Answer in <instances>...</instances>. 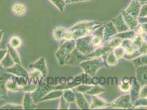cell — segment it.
I'll list each match as a JSON object with an SVG mask.
<instances>
[{
  "label": "cell",
  "instance_id": "cell-1",
  "mask_svg": "<svg viewBox=\"0 0 147 110\" xmlns=\"http://www.w3.org/2000/svg\"><path fill=\"white\" fill-rule=\"evenodd\" d=\"M104 24L96 21H81L76 23L69 30L72 33L73 40H76L91 34L93 31Z\"/></svg>",
  "mask_w": 147,
  "mask_h": 110
},
{
  "label": "cell",
  "instance_id": "cell-2",
  "mask_svg": "<svg viewBox=\"0 0 147 110\" xmlns=\"http://www.w3.org/2000/svg\"><path fill=\"white\" fill-rule=\"evenodd\" d=\"M80 67L82 68L85 73L93 77L98 70L102 67L105 66L109 69V67L103 57H97L89 58L80 64Z\"/></svg>",
  "mask_w": 147,
  "mask_h": 110
},
{
  "label": "cell",
  "instance_id": "cell-3",
  "mask_svg": "<svg viewBox=\"0 0 147 110\" xmlns=\"http://www.w3.org/2000/svg\"><path fill=\"white\" fill-rule=\"evenodd\" d=\"M76 46L75 40H67L61 43L59 49L55 53V57L61 66L64 65L67 57L71 54Z\"/></svg>",
  "mask_w": 147,
  "mask_h": 110
},
{
  "label": "cell",
  "instance_id": "cell-4",
  "mask_svg": "<svg viewBox=\"0 0 147 110\" xmlns=\"http://www.w3.org/2000/svg\"><path fill=\"white\" fill-rule=\"evenodd\" d=\"M92 34L80 37L75 40V48L85 55H90L97 49L92 42Z\"/></svg>",
  "mask_w": 147,
  "mask_h": 110
},
{
  "label": "cell",
  "instance_id": "cell-5",
  "mask_svg": "<svg viewBox=\"0 0 147 110\" xmlns=\"http://www.w3.org/2000/svg\"><path fill=\"white\" fill-rule=\"evenodd\" d=\"M55 86H51L49 84L41 81L38 84L36 90L30 92L31 96L36 103H39V101L46 95L55 90Z\"/></svg>",
  "mask_w": 147,
  "mask_h": 110
},
{
  "label": "cell",
  "instance_id": "cell-6",
  "mask_svg": "<svg viewBox=\"0 0 147 110\" xmlns=\"http://www.w3.org/2000/svg\"><path fill=\"white\" fill-rule=\"evenodd\" d=\"M13 75L12 74L7 72L6 69L0 64V100H6L7 99L6 83L8 79Z\"/></svg>",
  "mask_w": 147,
  "mask_h": 110
},
{
  "label": "cell",
  "instance_id": "cell-7",
  "mask_svg": "<svg viewBox=\"0 0 147 110\" xmlns=\"http://www.w3.org/2000/svg\"><path fill=\"white\" fill-rule=\"evenodd\" d=\"M89 58L87 55H84L75 48L71 54L67 57L65 62L64 65L67 66H79L82 62L84 61Z\"/></svg>",
  "mask_w": 147,
  "mask_h": 110
},
{
  "label": "cell",
  "instance_id": "cell-8",
  "mask_svg": "<svg viewBox=\"0 0 147 110\" xmlns=\"http://www.w3.org/2000/svg\"><path fill=\"white\" fill-rule=\"evenodd\" d=\"M132 104L131 100L130 95H123L117 98L113 101L110 106L111 108H122L125 109H129L132 108Z\"/></svg>",
  "mask_w": 147,
  "mask_h": 110
},
{
  "label": "cell",
  "instance_id": "cell-9",
  "mask_svg": "<svg viewBox=\"0 0 147 110\" xmlns=\"http://www.w3.org/2000/svg\"><path fill=\"white\" fill-rule=\"evenodd\" d=\"M53 35L57 41H61V40H64L65 41L73 40L72 33L69 29L61 26H57L54 29Z\"/></svg>",
  "mask_w": 147,
  "mask_h": 110
},
{
  "label": "cell",
  "instance_id": "cell-10",
  "mask_svg": "<svg viewBox=\"0 0 147 110\" xmlns=\"http://www.w3.org/2000/svg\"><path fill=\"white\" fill-rule=\"evenodd\" d=\"M113 49L107 43V41L103 43L97 49L94 51L90 55H87L89 58H93L97 57H103L106 60V57L110 51H113Z\"/></svg>",
  "mask_w": 147,
  "mask_h": 110
},
{
  "label": "cell",
  "instance_id": "cell-11",
  "mask_svg": "<svg viewBox=\"0 0 147 110\" xmlns=\"http://www.w3.org/2000/svg\"><path fill=\"white\" fill-rule=\"evenodd\" d=\"M131 81V89L130 96L132 105L135 101L140 98V92L141 89V86L136 79V77H131L129 78Z\"/></svg>",
  "mask_w": 147,
  "mask_h": 110
},
{
  "label": "cell",
  "instance_id": "cell-12",
  "mask_svg": "<svg viewBox=\"0 0 147 110\" xmlns=\"http://www.w3.org/2000/svg\"><path fill=\"white\" fill-rule=\"evenodd\" d=\"M136 78L141 86L147 85V65L136 68Z\"/></svg>",
  "mask_w": 147,
  "mask_h": 110
},
{
  "label": "cell",
  "instance_id": "cell-13",
  "mask_svg": "<svg viewBox=\"0 0 147 110\" xmlns=\"http://www.w3.org/2000/svg\"><path fill=\"white\" fill-rule=\"evenodd\" d=\"M7 72L12 74L13 75H16L17 77H24L28 79H29V73L26 70H25L20 64H15L11 67L8 68L6 69Z\"/></svg>",
  "mask_w": 147,
  "mask_h": 110
},
{
  "label": "cell",
  "instance_id": "cell-14",
  "mask_svg": "<svg viewBox=\"0 0 147 110\" xmlns=\"http://www.w3.org/2000/svg\"><path fill=\"white\" fill-rule=\"evenodd\" d=\"M141 7L142 4L141 3L132 0L128 7L124 11L132 16L134 18L137 19L140 12Z\"/></svg>",
  "mask_w": 147,
  "mask_h": 110
},
{
  "label": "cell",
  "instance_id": "cell-15",
  "mask_svg": "<svg viewBox=\"0 0 147 110\" xmlns=\"http://www.w3.org/2000/svg\"><path fill=\"white\" fill-rule=\"evenodd\" d=\"M111 22L116 28L117 33L130 30L123 18V15L121 13L117 16L116 18L113 19L111 20Z\"/></svg>",
  "mask_w": 147,
  "mask_h": 110
},
{
  "label": "cell",
  "instance_id": "cell-16",
  "mask_svg": "<svg viewBox=\"0 0 147 110\" xmlns=\"http://www.w3.org/2000/svg\"><path fill=\"white\" fill-rule=\"evenodd\" d=\"M103 26V43H105L117 34V31L111 22L104 24Z\"/></svg>",
  "mask_w": 147,
  "mask_h": 110
},
{
  "label": "cell",
  "instance_id": "cell-17",
  "mask_svg": "<svg viewBox=\"0 0 147 110\" xmlns=\"http://www.w3.org/2000/svg\"><path fill=\"white\" fill-rule=\"evenodd\" d=\"M29 67L40 71L43 76H45L47 73V67L44 57L40 58L36 62L30 65Z\"/></svg>",
  "mask_w": 147,
  "mask_h": 110
},
{
  "label": "cell",
  "instance_id": "cell-18",
  "mask_svg": "<svg viewBox=\"0 0 147 110\" xmlns=\"http://www.w3.org/2000/svg\"><path fill=\"white\" fill-rule=\"evenodd\" d=\"M121 13L122 14L123 18L124 19L126 24L129 26V29L135 30L139 25V23L137 19L134 18L127 13L124 10L121 11Z\"/></svg>",
  "mask_w": 147,
  "mask_h": 110
},
{
  "label": "cell",
  "instance_id": "cell-19",
  "mask_svg": "<svg viewBox=\"0 0 147 110\" xmlns=\"http://www.w3.org/2000/svg\"><path fill=\"white\" fill-rule=\"evenodd\" d=\"M76 103L77 104L79 109L82 110H86L90 109V104L88 103L84 94L80 92H75Z\"/></svg>",
  "mask_w": 147,
  "mask_h": 110
},
{
  "label": "cell",
  "instance_id": "cell-20",
  "mask_svg": "<svg viewBox=\"0 0 147 110\" xmlns=\"http://www.w3.org/2000/svg\"><path fill=\"white\" fill-rule=\"evenodd\" d=\"M36 104V103L34 101V100L31 96L30 92H25L23 102V109H35L37 107V106Z\"/></svg>",
  "mask_w": 147,
  "mask_h": 110
},
{
  "label": "cell",
  "instance_id": "cell-21",
  "mask_svg": "<svg viewBox=\"0 0 147 110\" xmlns=\"http://www.w3.org/2000/svg\"><path fill=\"white\" fill-rule=\"evenodd\" d=\"M147 54V43L145 41L140 48L136 50L132 55H125L123 58L127 60H131L141 55Z\"/></svg>",
  "mask_w": 147,
  "mask_h": 110
},
{
  "label": "cell",
  "instance_id": "cell-22",
  "mask_svg": "<svg viewBox=\"0 0 147 110\" xmlns=\"http://www.w3.org/2000/svg\"><path fill=\"white\" fill-rule=\"evenodd\" d=\"M91 104L90 105V109L94 108H102L109 107L110 104H108L106 101H105L102 98H99L97 95H92Z\"/></svg>",
  "mask_w": 147,
  "mask_h": 110
},
{
  "label": "cell",
  "instance_id": "cell-23",
  "mask_svg": "<svg viewBox=\"0 0 147 110\" xmlns=\"http://www.w3.org/2000/svg\"><path fill=\"white\" fill-rule=\"evenodd\" d=\"M12 11L16 15L22 17L24 16L26 12V7L22 2H16L13 4Z\"/></svg>",
  "mask_w": 147,
  "mask_h": 110
},
{
  "label": "cell",
  "instance_id": "cell-24",
  "mask_svg": "<svg viewBox=\"0 0 147 110\" xmlns=\"http://www.w3.org/2000/svg\"><path fill=\"white\" fill-rule=\"evenodd\" d=\"M6 88L7 90L11 92H20L22 89V87L19 86L15 78V75H13L12 77L9 78L6 83Z\"/></svg>",
  "mask_w": 147,
  "mask_h": 110
},
{
  "label": "cell",
  "instance_id": "cell-25",
  "mask_svg": "<svg viewBox=\"0 0 147 110\" xmlns=\"http://www.w3.org/2000/svg\"><path fill=\"white\" fill-rule=\"evenodd\" d=\"M64 90H53L52 91L49 92L47 95H46L44 97L42 98L39 102H41L43 101L49 100H55L58 98H61L63 95Z\"/></svg>",
  "mask_w": 147,
  "mask_h": 110
},
{
  "label": "cell",
  "instance_id": "cell-26",
  "mask_svg": "<svg viewBox=\"0 0 147 110\" xmlns=\"http://www.w3.org/2000/svg\"><path fill=\"white\" fill-rule=\"evenodd\" d=\"M137 35L135 30H129V31H123L121 33H117L115 35H114V37H118L122 40L124 39H129L132 40Z\"/></svg>",
  "mask_w": 147,
  "mask_h": 110
},
{
  "label": "cell",
  "instance_id": "cell-27",
  "mask_svg": "<svg viewBox=\"0 0 147 110\" xmlns=\"http://www.w3.org/2000/svg\"><path fill=\"white\" fill-rule=\"evenodd\" d=\"M43 77L42 74L37 70L29 73V80H30L31 81H32L30 82L34 83L36 84H38L42 81V79Z\"/></svg>",
  "mask_w": 147,
  "mask_h": 110
},
{
  "label": "cell",
  "instance_id": "cell-28",
  "mask_svg": "<svg viewBox=\"0 0 147 110\" xmlns=\"http://www.w3.org/2000/svg\"><path fill=\"white\" fill-rule=\"evenodd\" d=\"M0 64L1 65V66L5 68V69H7L8 68L11 67L12 66H14L16 64L14 61L13 60L12 58L11 57L8 51H7L6 55H5V57L0 62Z\"/></svg>",
  "mask_w": 147,
  "mask_h": 110
},
{
  "label": "cell",
  "instance_id": "cell-29",
  "mask_svg": "<svg viewBox=\"0 0 147 110\" xmlns=\"http://www.w3.org/2000/svg\"><path fill=\"white\" fill-rule=\"evenodd\" d=\"M130 61L134 64L135 68L141 66L147 65V54L141 55Z\"/></svg>",
  "mask_w": 147,
  "mask_h": 110
},
{
  "label": "cell",
  "instance_id": "cell-30",
  "mask_svg": "<svg viewBox=\"0 0 147 110\" xmlns=\"http://www.w3.org/2000/svg\"><path fill=\"white\" fill-rule=\"evenodd\" d=\"M62 96L69 103L76 102L75 92H74L71 89L64 90Z\"/></svg>",
  "mask_w": 147,
  "mask_h": 110
},
{
  "label": "cell",
  "instance_id": "cell-31",
  "mask_svg": "<svg viewBox=\"0 0 147 110\" xmlns=\"http://www.w3.org/2000/svg\"><path fill=\"white\" fill-rule=\"evenodd\" d=\"M7 46L8 48V51L9 52L14 63L16 64H20V58L17 51L15 48H13L12 46H11L9 44H7Z\"/></svg>",
  "mask_w": 147,
  "mask_h": 110
},
{
  "label": "cell",
  "instance_id": "cell-32",
  "mask_svg": "<svg viewBox=\"0 0 147 110\" xmlns=\"http://www.w3.org/2000/svg\"><path fill=\"white\" fill-rule=\"evenodd\" d=\"M105 92V89L101 86L98 85H94L92 88L85 94L90 95H98Z\"/></svg>",
  "mask_w": 147,
  "mask_h": 110
},
{
  "label": "cell",
  "instance_id": "cell-33",
  "mask_svg": "<svg viewBox=\"0 0 147 110\" xmlns=\"http://www.w3.org/2000/svg\"><path fill=\"white\" fill-rule=\"evenodd\" d=\"M118 59L116 57V56L114 55L113 51H110V52L108 54L107 57H106V63L109 67V66H115L118 63Z\"/></svg>",
  "mask_w": 147,
  "mask_h": 110
},
{
  "label": "cell",
  "instance_id": "cell-34",
  "mask_svg": "<svg viewBox=\"0 0 147 110\" xmlns=\"http://www.w3.org/2000/svg\"><path fill=\"white\" fill-rule=\"evenodd\" d=\"M94 85H86V84H81L80 85L74 87L71 89L75 92H80L84 94V93H86L87 91H88Z\"/></svg>",
  "mask_w": 147,
  "mask_h": 110
},
{
  "label": "cell",
  "instance_id": "cell-35",
  "mask_svg": "<svg viewBox=\"0 0 147 110\" xmlns=\"http://www.w3.org/2000/svg\"><path fill=\"white\" fill-rule=\"evenodd\" d=\"M37 84L34 83L29 81L25 86H24L21 89L20 92H32L36 90L37 88Z\"/></svg>",
  "mask_w": 147,
  "mask_h": 110
},
{
  "label": "cell",
  "instance_id": "cell-36",
  "mask_svg": "<svg viewBox=\"0 0 147 110\" xmlns=\"http://www.w3.org/2000/svg\"><path fill=\"white\" fill-rule=\"evenodd\" d=\"M132 44L135 46L137 49L140 48L141 45L144 43V40L142 35L137 34L136 37L132 40Z\"/></svg>",
  "mask_w": 147,
  "mask_h": 110
},
{
  "label": "cell",
  "instance_id": "cell-37",
  "mask_svg": "<svg viewBox=\"0 0 147 110\" xmlns=\"http://www.w3.org/2000/svg\"><path fill=\"white\" fill-rule=\"evenodd\" d=\"M113 52L118 60L123 58V56L125 55V50L121 45L113 49Z\"/></svg>",
  "mask_w": 147,
  "mask_h": 110
},
{
  "label": "cell",
  "instance_id": "cell-38",
  "mask_svg": "<svg viewBox=\"0 0 147 110\" xmlns=\"http://www.w3.org/2000/svg\"><path fill=\"white\" fill-rule=\"evenodd\" d=\"M61 12H63L64 8L67 4L65 0H49Z\"/></svg>",
  "mask_w": 147,
  "mask_h": 110
},
{
  "label": "cell",
  "instance_id": "cell-39",
  "mask_svg": "<svg viewBox=\"0 0 147 110\" xmlns=\"http://www.w3.org/2000/svg\"><path fill=\"white\" fill-rule=\"evenodd\" d=\"M0 109L4 110H21L23 109V105H19L14 104H7L1 107H0Z\"/></svg>",
  "mask_w": 147,
  "mask_h": 110
},
{
  "label": "cell",
  "instance_id": "cell-40",
  "mask_svg": "<svg viewBox=\"0 0 147 110\" xmlns=\"http://www.w3.org/2000/svg\"><path fill=\"white\" fill-rule=\"evenodd\" d=\"M138 107H147V98H139L133 105L132 108Z\"/></svg>",
  "mask_w": 147,
  "mask_h": 110
},
{
  "label": "cell",
  "instance_id": "cell-41",
  "mask_svg": "<svg viewBox=\"0 0 147 110\" xmlns=\"http://www.w3.org/2000/svg\"><path fill=\"white\" fill-rule=\"evenodd\" d=\"M22 40L17 37H12L9 41V45L13 48H18L21 45Z\"/></svg>",
  "mask_w": 147,
  "mask_h": 110
},
{
  "label": "cell",
  "instance_id": "cell-42",
  "mask_svg": "<svg viewBox=\"0 0 147 110\" xmlns=\"http://www.w3.org/2000/svg\"><path fill=\"white\" fill-rule=\"evenodd\" d=\"M82 84L86 85H93L92 84V77L87 74H82Z\"/></svg>",
  "mask_w": 147,
  "mask_h": 110
},
{
  "label": "cell",
  "instance_id": "cell-43",
  "mask_svg": "<svg viewBox=\"0 0 147 110\" xmlns=\"http://www.w3.org/2000/svg\"><path fill=\"white\" fill-rule=\"evenodd\" d=\"M69 106H70V103L67 102V101L61 96V97L59 106V109H63V110L69 109Z\"/></svg>",
  "mask_w": 147,
  "mask_h": 110
},
{
  "label": "cell",
  "instance_id": "cell-44",
  "mask_svg": "<svg viewBox=\"0 0 147 110\" xmlns=\"http://www.w3.org/2000/svg\"><path fill=\"white\" fill-rule=\"evenodd\" d=\"M131 81L128 83H124L121 81V83H119V86L121 91L124 92H128L130 91L131 89Z\"/></svg>",
  "mask_w": 147,
  "mask_h": 110
},
{
  "label": "cell",
  "instance_id": "cell-45",
  "mask_svg": "<svg viewBox=\"0 0 147 110\" xmlns=\"http://www.w3.org/2000/svg\"><path fill=\"white\" fill-rule=\"evenodd\" d=\"M139 17H147V3L142 5L140 12L139 14Z\"/></svg>",
  "mask_w": 147,
  "mask_h": 110
},
{
  "label": "cell",
  "instance_id": "cell-46",
  "mask_svg": "<svg viewBox=\"0 0 147 110\" xmlns=\"http://www.w3.org/2000/svg\"><path fill=\"white\" fill-rule=\"evenodd\" d=\"M140 98H147V85L141 86Z\"/></svg>",
  "mask_w": 147,
  "mask_h": 110
},
{
  "label": "cell",
  "instance_id": "cell-47",
  "mask_svg": "<svg viewBox=\"0 0 147 110\" xmlns=\"http://www.w3.org/2000/svg\"><path fill=\"white\" fill-rule=\"evenodd\" d=\"M137 20L139 24H145L147 23V17H138Z\"/></svg>",
  "mask_w": 147,
  "mask_h": 110
},
{
  "label": "cell",
  "instance_id": "cell-48",
  "mask_svg": "<svg viewBox=\"0 0 147 110\" xmlns=\"http://www.w3.org/2000/svg\"><path fill=\"white\" fill-rule=\"evenodd\" d=\"M8 50H1L0 49V62L2 60V59L5 57V55H6Z\"/></svg>",
  "mask_w": 147,
  "mask_h": 110
},
{
  "label": "cell",
  "instance_id": "cell-49",
  "mask_svg": "<svg viewBox=\"0 0 147 110\" xmlns=\"http://www.w3.org/2000/svg\"><path fill=\"white\" fill-rule=\"evenodd\" d=\"M139 24L141 26V28H142L143 31H144V34H147V23H145V24Z\"/></svg>",
  "mask_w": 147,
  "mask_h": 110
},
{
  "label": "cell",
  "instance_id": "cell-50",
  "mask_svg": "<svg viewBox=\"0 0 147 110\" xmlns=\"http://www.w3.org/2000/svg\"><path fill=\"white\" fill-rule=\"evenodd\" d=\"M99 83V80L97 78H92V84L93 85H97Z\"/></svg>",
  "mask_w": 147,
  "mask_h": 110
},
{
  "label": "cell",
  "instance_id": "cell-51",
  "mask_svg": "<svg viewBox=\"0 0 147 110\" xmlns=\"http://www.w3.org/2000/svg\"><path fill=\"white\" fill-rule=\"evenodd\" d=\"M99 83L101 84V85H103L105 83V79L104 77H102L100 78L99 80Z\"/></svg>",
  "mask_w": 147,
  "mask_h": 110
},
{
  "label": "cell",
  "instance_id": "cell-52",
  "mask_svg": "<svg viewBox=\"0 0 147 110\" xmlns=\"http://www.w3.org/2000/svg\"><path fill=\"white\" fill-rule=\"evenodd\" d=\"M134 1H137V2H140V3H141V4L142 3H143V4L146 3L147 2V0H134Z\"/></svg>",
  "mask_w": 147,
  "mask_h": 110
},
{
  "label": "cell",
  "instance_id": "cell-53",
  "mask_svg": "<svg viewBox=\"0 0 147 110\" xmlns=\"http://www.w3.org/2000/svg\"><path fill=\"white\" fill-rule=\"evenodd\" d=\"M142 37H143V39H144V40L147 43V34H143L142 35Z\"/></svg>",
  "mask_w": 147,
  "mask_h": 110
},
{
  "label": "cell",
  "instance_id": "cell-54",
  "mask_svg": "<svg viewBox=\"0 0 147 110\" xmlns=\"http://www.w3.org/2000/svg\"><path fill=\"white\" fill-rule=\"evenodd\" d=\"M3 33H4V31H1V30H0V43H1V40H2V36H3Z\"/></svg>",
  "mask_w": 147,
  "mask_h": 110
},
{
  "label": "cell",
  "instance_id": "cell-55",
  "mask_svg": "<svg viewBox=\"0 0 147 110\" xmlns=\"http://www.w3.org/2000/svg\"><path fill=\"white\" fill-rule=\"evenodd\" d=\"M74 0H65V2L66 3H73V1Z\"/></svg>",
  "mask_w": 147,
  "mask_h": 110
},
{
  "label": "cell",
  "instance_id": "cell-56",
  "mask_svg": "<svg viewBox=\"0 0 147 110\" xmlns=\"http://www.w3.org/2000/svg\"><path fill=\"white\" fill-rule=\"evenodd\" d=\"M89 1V0H74L73 3L74 2H84V1Z\"/></svg>",
  "mask_w": 147,
  "mask_h": 110
},
{
  "label": "cell",
  "instance_id": "cell-57",
  "mask_svg": "<svg viewBox=\"0 0 147 110\" xmlns=\"http://www.w3.org/2000/svg\"></svg>",
  "mask_w": 147,
  "mask_h": 110
}]
</instances>
